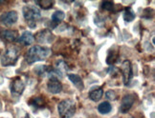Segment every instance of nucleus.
I'll return each mask as SVG.
<instances>
[{
	"label": "nucleus",
	"mask_w": 155,
	"mask_h": 118,
	"mask_svg": "<svg viewBox=\"0 0 155 118\" xmlns=\"http://www.w3.org/2000/svg\"><path fill=\"white\" fill-rule=\"evenodd\" d=\"M30 105H32L33 107L39 109L44 107V100L42 97H34L31 101H30Z\"/></svg>",
	"instance_id": "19"
},
{
	"label": "nucleus",
	"mask_w": 155,
	"mask_h": 118,
	"mask_svg": "<svg viewBox=\"0 0 155 118\" xmlns=\"http://www.w3.org/2000/svg\"><path fill=\"white\" fill-rule=\"evenodd\" d=\"M18 43L24 45V46H29L32 45L35 41V36L31 32H24L20 36H18Z\"/></svg>",
	"instance_id": "12"
},
{
	"label": "nucleus",
	"mask_w": 155,
	"mask_h": 118,
	"mask_svg": "<svg viewBox=\"0 0 155 118\" xmlns=\"http://www.w3.org/2000/svg\"><path fill=\"white\" fill-rule=\"evenodd\" d=\"M65 17V14L62 11H57L52 14V22L55 23V24H58L61 23Z\"/></svg>",
	"instance_id": "17"
},
{
	"label": "nucleus",
	"mask_w": 155,
	"mask_h": 118,
	"mask_svg": "<svg viewBox=\"0 0 155 118\" xmlns=\"http://www.w3.org/2000/svg\"><path fill=\"white\" fill-rule=\"evenodd\" d=\"M105 96L110 100H114L116 99V93L114 92V91H107L105 93Z\"/></svg>",
	"instance_id": "22"
},
{
	"label": "nucleus",
	"mask_w": 155,
	"mask_h": 118,
	"mask_svg": "<svg viewBox=\"0 0 155 118\" xmlns=\"http://www.w3.org/2000/svg\"><path fill=\"white\" fill-rule=\"evenodd\" d=\"M68 78L69 80L72 82L73 85L77 88H79L80 91H82L83 88H84V85H83V82H82V79L80 75L78 74H68Z\"/></svg>",
	"instance_id": "13"
},
{
	"label": "nucleus",
	"mask_w": 155,
	"mask_h": 118,
	"mask_svg": "<svg viewBox=\"0 0 155 118\" xmlns=\"http://www.w3.org/2000/svg\"><path fill=\"white\" fill-rule=\"evenodd\" d=\"M35 39H37L39 43L46 44V43H50L51 41L54 39V36H53V34L51 33L50 31H48V30H43V31L39 32L37 34Z\"/></svg>",
	"instance_id": "11"
},
{
	"label": "nucleus",
	"mask_w": 155,
	"mask_h": 118,
	"mask_svg": "<svg viewBox=\"0 0 155 118\" xmlns=\"http://www.w3.org/2000/svg\"><path fill=\"white\" fill-rule=\"evenodd\" d=\"M25 118H30V117H29V115H26V117H25Z\"/></svg>",
	"instance_id": "23"
},
{
	"label": "nucleus",
	"mask_w": 155,
	"mask_h": 118,
	"mask_svg": "<svg viewBox=\"0 0 155 118\" xmlns=\"http://www.w3.org/2000/svg\"><path fill=\"white\" fill-rule=\"evenodd\" d=\"M103 95H104L103 88H96L89 92V98H90L94 102L99 101V100L103 97Z\"/></svg>",
	"instance_id": "14"
},
{
	"label": "nucleus",
	"mask_w": 155,
	"mask_h": 118,
	"mask_svg": "<svg viewBox=\"0 0 155 118\" xmlns=\"http://www.w3.org/2000/svg\"><path fill=\"white\" fill-rule=\"evenodd\" d=\"M58 113L61 118H70L75 114L76 106L72 100H63L58 106Z\"/></svg>",
	"instance_id": "4"
},
{
	"label": "nucleus",
	"mask_w": 155,
	"mask_h": 118,
	"mask_svg": "<svg viewBox=\"0 0 155 118\" xmlns=\"http://www.w3.org/2000/svg\"><path fill=\"white\" fill-rule=\"evenodd\" d=\"M0 37L6 42H15L18 39V33L14 30H3L0 32Z\"/></svg>",
	"instance_id": "8"
},
{
	"label": "nucleus",
	"mask_w": 155,
	"mask_h": 118,
	"mask_svg": "<svg viewBox=\"0 0 155 118\" xmlns=\"http://www.w3.org/2000/svg\"><path fill=\"white\" fill-rule=\"evenodd\" d=\"M135 102V95L134 94H127L122 98L120 111L123 113H126L131 109Z\"/></svg>",
	"instance_id": "7"
},
{
	"label": "nucleus",
	"mask_w": 155,
	"mask_h": 118,
	"mask_svg": "<svg viewBox=\"0 0 155 118\" xmlns=\"http://www.w3.org/2000/svg\"><path fill=\"white\" fill-rule=\"evenodd\" d=\"M37 3L41 9L43 10H49L53 7L54 5V1H51V0H40V1H37Z\"/></svg>",
	"instance_id": "20"
},
{
	"label": "nucleus",
	"mask_w": 155,
	"mask_h": 118,
	"mask_svg": "<svg viewBox=\"0 0 155 118\" xmlns=\"http://www.w3.org/2000/svg\"><path fill=\"white\" fill-rule=\"evenodd\" d=\"M23 15L25 20L28 22L29 26L34 28L37 25V20L40 18V11L34 6H25L23 8Z\"/></svg>",
	"instance_id": "3"
},
{
	"label": "nucleus",
	"mask_w": 155,
	"mask_h": 118,
	"mask_svg": "<svg viewBox=\"0 0 155 118\" xmlns=\"http://www.w3.org/2000/svg\"><path fill=\"white\" fill-rule=\"evenodd\" d=\"M124 19L126 22H131L135 19V14L131 8H127L124 13Z\"/></svg>",
	"instance_id": "18"
},
{
	"label": "nucleus",
	"mask_w": 155,
	"mask_h": 118,
	"mask_svg": "<svg viewBox=\"0 0 155 118\" xmlns=\"http://www.w3.org/2000/svg\"><path fill=\"white\" fill-rule=\"evenodd\" d=\"M102 8L105 11H112L114 9V3L111 1H104L102 3Z\"/></svg>",
	"instance_id": "21"
},
{
	"label": "nucleus",
	"mask_w": 155,
	"mask_h": 118,
	"mask_svg": "<svg viewBox=\"0 0 155 118\" xmlns=\"http://www.w3.org/2000/svg\"><path fill=\"white\" fill-rule=\"evenodd\" d=\"M25 88V84L23 83V81L20 79V77H16L13 80L11 85V91L13 94L15 95H21L23 91Z\"/></svg>",
	"instance_id": "9"
},
{
	"label": "nucleus",
	"mask_w": 155,
	"mask_h": 118,
	"mask_svg": "<svg viewBox=\"0 0 155 118\" xmlns=\"http://www.w3.org/2000/svg\"><path fill=\"white\" fill-rule=\"evenodd\" d=\"M131 118H133V117H131Z\"/></svg>",
	"instance_id": "24"
},
{
	"label": "nucleus",
	"mask_w": 155,
	"mask_h": 118,
	"mask_svg": "<svg viewBox=\"0 0 155 118\" xmlns=\"http://www.w3.org/2000/svg\"><path fill=\"white\" fill-rule=\"evenodd\" d=\"M17 19H18V14L15 11H10L0 16V22L6 26H12L15 24Z\"/></svg>",
	"instance_id": "6"
},
{
	"label": "nucleus",
	"mask_w": 155,
	"mask_h": 118,
	"mask_svg": "<svg viewBox=\"0 0 155 118\" xmlns=\"http://www.w3.org/2000/svg\"><path fill=\"white\" fill-rule=\"evenodd\" d=\"M112 110V106L109 102H103V103H101L99 106H98V110H99V113H102V114H106V113H109L110 111Z\"/></svg>",
	"instance_id": "16"
},
{
	"label": "nucleus",
	"mask_w": 155,
	"mask_h": 118,
	"mask_svg": "<svg viewBox=\"0 0 155 118\" xmlns=\"http://www.w3.org/2000/svg\"><path fill=\"white\" fill-rule=\"evenodd\" d=\"M111 50H112V52L109 51H108V55H107V57H106V63L108 65L114 64L117 61L118 57H119V50H118L117 47L111 48Z\"/></svg>",
	"instance_id": "15"
},
{
	"label": "nucleus",
	"mask_w": 155,
	"mask_h": 118,
	"mask_svg": "<svg viewBox=\"0 0 155 118\" xmlns=\"http://www.w3.org/2000/svg\"><path fill=\"white\" fill-rule=\"evenodd\" d=\"M19 56V52L15 47H10L7 50H6L3 54L1 55V65L3 67H9V66H13L15 65L18 59Z\"/></svg>",
	"instance_id": "2"
},
{
	"label": "nucleus",
	"mask_w": 155,
	"mask_h": 118,
	"mask_svg": "<svg viewBox=\"0 0 155 118\" xmlns=\"http://www.w3.org/2000/svg\"><path fill=\"white\" fill-rule=\"evenodd\" d=\"M121 72L123 74L124 85H128L130 83L131 79H132V77H133L132 67H131V63L129 60H124L123 62L122 67H121Z\"/></svg>",
	"instance_id": "5"
},
{
	"label": "nucleus",
	"mask_w": 155,
	"mask_h": 118,
	"mask_svg": "<svg viewBox=\"0 0 155 118\" xmlns=\"http://www.w3.org/2000/svg\"><path fill=\"white\" fill-rule=\"evenodd\" d=\"M47 88L51 93L57 94L62 91V85L57 78H50L48 84H47Z\"/></svg>",
	"instance_id": "10"
},
{
	"label": "nucleus",
	"mask_w": 155,
	"mask_h": 118,
	"mask_svg": "<svg viewBox=\"0 0 155 118\" xmlns=\"http://www.w3.org/2000/svg\"><path fill=\"white\" fill-rule=\"evenodd\" d=\"M51 50L46 47L34 46L25 54V60L28 64H34L38 61H43L51 54Z\"/></svg>",
	"instance_id": "1"
}]
</instances>
